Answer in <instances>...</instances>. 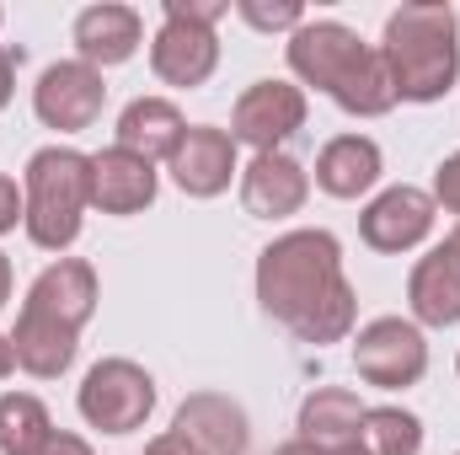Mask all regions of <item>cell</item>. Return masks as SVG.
Instances as JSON below:
<instances>
[{"instance_id":"obj_1","label":"cell","mask_w":460,"mask_h":455,"mask_svg":"<svg viewBox=\"0 0 460 455\" xmlns=\"http://www.w3.org/2000/svg\"><path fill=\"white\" fill-rule=\"evenodd\" d=\"M257 300L300 343H343L358 300L343 279V246L332 230H289L257 257Z\"/></svg>"},{"instance_id":"obj_2","label":"cell","mask_w":460,"mask_h":455,"mask_svg":"<svg viewBox=\"0 0 460 455\" xmlns=\"http://www.w3.org/2000/svg\"><path fill=\"white\" fill-rule=\"evenodd\" d=\"M92 311H97V268L86 257L49 263L32 279V290L22 300V317H16V333H11L16 364L38 380L65 375L75 348H81V327L92 322Z\"/></svg>"},{"instance_id":"obj_3","label":"cell","mask_w":460,"mask_h":455,"mask_svg":"<svg viewBox=\"0 0 460 455\" xmlns=\"http://www.w3.org/2000/svg\"><path fill=\"white\" fill-rule=\"evenodd\" d=\"M289 70L305 86L327 92L353 118H380L402 103L396 81L385 70V54L369 49L343 22H305V27H295L289 32Z\"/></svg>"},{"instance_id":"obj_4","label":"cell","mask_w":460,"mask_h":455,"mask_svg":"<svg viewBox=\"0 0 460 455\" xmlns=\"http://www.w3.org/2000/svg\"><path fill=\"white\" fill-rule=\"evenodd\" d=\"M385 70L402 103H439L460 76V22L439 0H412L385 16Z\"/></svg>"},{"instance_id":"obj_5","label":"cell","mask_w":460,"mask_h":455,"mask_svg":"<svg viewBox=\"0 0 460 455\" xmlns=\"http://www.w3.org/2000/svg\"><path fill=\"white\" fill-rule=\"evenodd\" d=\"M27 215L22 226L32 236V246L43 252H65L81 236V215L92 204V156L70 150V145H49L27 161V193H22Z\"/></svg>"},{"instance_id":"obj_6","label":"cell","mask_w":460,"mask_h":455,"mask_svg":"<svg viewBox=\"0 0 460 455\" xmlns=\"http://www.w3.org/2000/svg\"><path fill=\"white\" fill-rule=\"evenodd\" d=\"M81 418L102 434H134L155 407V380L134 359H102L81 380Z\"/></svg>"},{"instance_id":"obj_7","label":"cell","mask_w":460,"mask_h":455,"mask_svg":"<svg viewBox=\"0 0 460 455\" xmlns=\"http://www.w3.org/2000/svg\"><path fill=\"white\" fill-rule=\"evenodd\" d=\"M353 370L380 386V391H402V386H418L423 370H429V343L418 333V322H402V317H380L369 322L358 343H353Z\"/></svg>"},{"instance_id":"obj_8","label":"cell","mask_w":460,"mask_h":455,"mask_svg":"<svg viewBox=\"0 0 460 455\" xmlns=\"http://www.w3.org/2000/svg\"><path fill=\"white\" fill-rule=\"evenodd\" d=\"M102 103H108V86H102V70H92L86 59H59L38 76L32 86V108L49 129L59 134H81L102 118Z\"/></svg>"},{"instance_id":"obj_9","label":"cell","mask_w":460,"mask_h":455,"mask_svg":"<svg viewBox=\"0 0 460 455\" xmlns=\"http://www.w3.org/2000/svg\"><path fill=\"white\" fill-rule=\"evenodd\" d=\"M305 129V92L289 86V81H257L235 97V113H230V139L235 145H252L257 156L279 150L289 134Z\"/></svg>"},{"instance_id":"obj_10","label":"cell","mask_w":460,"mask_h":455,"mask_svg":"<svg viewBox=\"0 0 460 455\" xmlns=\"http://www.w3.org/2000/svg\"><path fill=\"white\" fill-rule=\"evenodd\" d=\"M172 177L188 199H215L235 177V139L215 123H188L182 145L172 150Z\"/></svg>"},{"instance_id":"obj_11","label":"cell","mask_w":460,"mask_h":455,"mask_svg":"<svg viewBox=\"0 0 460 455\" xmlns=\"http://www.w3.org/2000/svg\"><path fill=\"white\" fill-rule=\"evenodd\" d=\"M311 193V177L295 156L284 150H268V156H252V166L241 172V210L252 220H284V215H300Z\"/></svg>"},{"instance_id":"obj_12","label":"cell","mask_w":460,"mask_h":455,"mask_svg":"<svg viewBox=\"0 0 460 455\" xmlns=\"http://www.w3.org/2000/svg\"><path fill=\"white\" fill-rule=\"evenodd\" d=\"M407 306H412V317L423 327L460 322V226L429 257H418V268L407 279Z\"/></svg>"},{"instance_id":"obj_13","label":"cell","mask_w":460,"mask_h":455,"mask_svg":"<svg viewBox=\"0 0 460 455\" xmlns=\"http://www.w3.org/2000/svg\"><path fill=\"white\" fill-rule=\"evenodd\" d=\"M434 193H423V188H385L364 215H358V230H364V241L375 246V252H407V246H418L429 230H434Z\"/></svg>"},{"instance_id":"obj_14","label":"cell","mask_w":460,"mask_h":455,"mask_svg":"<svg viewBox=\"0 0 460 455\" xmlns=\"http://www.w3.org/2000/svg\"><path fill=\"white\" fill-rule=\"evenodd\" d=\"M220 65V38L215 27H199V22H161L155 43H150V70L166 81V86H204Z\"/></svg>"},{"instance_id":"obj_15","label":"cell","mask_w":460,"mask_h":455,"mask_svg":"<svg viewBox=\"0 0 460 455\" xmlns=\"http://www.w3.org/2000/svg\"><path fill=\"white\" fill-rule=\"evenodd\" d=\"M92 204L102 215H139L155 204V166L128 150H97L92 156Z\"/></svg>"},{"instance_id":"obj_16","label":"cell","mask_w":460,"mask_h":455,"mask_svg":"<svg viewBox=\"0 0 460 455\" xmlns=\"http://www.w3.org/2000/svg\"><path fill=\"white\" fill-rule=\"evenodd\" d=\"M199 455H246V413L220 397V391H199L177 407V424H172Z\"/></svg>"},{"instance_id":"obj_17","label":"cell","mask_w":460,"mask_h":455,"mask_svg":"<svg viewBox=\"0 0 460 455\" xmlns=\"http://www.w3.org/2000/svg\"><path fill=\"white\" fill-rule=\"evenodd\" d=\"M139 32H145V27H139V11H134V5H113V0L86 5V11L75 16V49H81V59H86L92 70L134 59Z\"/></svg>"},{"instance_id":"obj_18","label":"cell","mask_w":460,"mask_h":455,"mask_svg":"<svg viewBox=\"0 0 460 455\" xmlns=\"http://www.w3.org/2000/svg\"><path fill=\"white\" fill-rule=\"evenodd\" d=\"M182 134H188V123L177 113V103H166V97H134L123 108V118H118V150L145 156L150 166L172 161V150L182 145Z\"/></svg>"},{"instance_id":"obj_19","label":"cell","mask_w":460,"mask_h":455,"mask_svg":"<svg viewBox=\"0 0 460 455\" xmlns=\"http://www.w3.org/2000/svg\"><path fill=\"white\" fill-rule=\"evenodd\" d=\"M380 183V145L364 134H338L316 156V188L332 199H358Z\"/></svg>"},{"instance_id":"obj_20","label":"cell","mask_w":460,"mask_h":455,"mask_svg":"<svg viewBox=\"0 0 460 455\" xmlns=\"http://www.w3.org/2000/svg\"><path fill=\"white\" fill-rule=\"evenodd\" d=\"M364 402L343 391V386H322L300 402V440L311 445H353L358 440V424H364Z\"/></svg>"},{"instance_id":"obj_21","label":"cell","mask_w":460,"mask_h":455,"mask_svg":"<svg viewBox=\"0 0 460 455\" xmlns=\"http://www.w3.org/2000/svg\"><path fill=\"white\" fill-rule=\"evenodd\" d=\"M49 434H54V424L38 397H27V391L0 397V455H38Z\"/></svg>"},{"instance_id":"obj_22","label":"cell","mask_w":460,"mask_h":455,"mask_svg":"<svg viewBox=\"0 0 460 455\" xmlns=\"http://www.w3.org/2000/svg\"><path fill=\"white\" fill-rule=\"evenodd\" d=\"M364 455H418L423 451V424L402 407H369L358 424Z\"/></svg>"},{"instance_id":"obj_23","label":"cell","mask_w":460,"mask_h":455,"mask_svg":"<svg viewBox=\"0 0 460 455\" xmlns=\"http://www.w3.org/2000/svg\"><path fill=\"white\" fill-rule=\"evenodd\" d=\"M235 11L252 27H262V32H295V27H305L300 0H235Z\"/></svg>"},{"instance_id":"obj_24","label":"cell","mask_w":460,"mask_h":455,"mask_svg":"<svg viewBox=\"0 0 460 455\" xmlns=\"http://www.w3.org/2000/svg\"><path fill=\"white\" fill-rule=\"evenodd\" d=\"M230 5L226 0H166V16L172 22H199V27H215Z\"/></svg>"},{"instance_id":"obj_25","label":"cell","mask_w":460,"mask_h":455,"mask_svg":"<svg viewBox=\"0 0 460 455\" xmlns=\"http://www.w3.org/2000/svg\"><path fill=\"white\" fill-rule=\"evenodd\" d=\"M434 204H445L450 215H460V150L434 172Z\"/></svg>"},{"instance_id":"obj_26","label":"cell","mask_w":460,"mask_h":455,"mask_svg":"<svg viewBox=\"0 0 460 455\" xmlns=\"http://www.w3.org/2000/svg\"><path fill=\"white\" fill-rule=\"evenodd\" d=\"M22 215H27V204H22L16 183H11V177H0V236H5V230H16Z\"/></svg>"},{"instance_id":"obj_27","label":"cell","mask_w":460,"mask_h":455,"mask_svg":"<svg viewBox=\"0 0 460 455\" xmlns=\"http://www.w3.org/2000/svg\"><path fill=\"white\" fill-rule=\"evenodd\" d=\"M273 455H364V445L353 440V445H311V440H289V445H279Z\"/></svg>"},{"instance_id":"obj_28","label":"cell","mask_w":460,"mask_h":455,"mask_svg":"<svg viewBox=\"0 0 460 455\" xmlns=\"http://www.w3.org/2000/svg\"><path fill=\"white\" fill-rule=\"evenodd\" d=\"M38 455H92V445H86L81 434H59V429H54V434L43 440V451H38Z\"/></svg>"},{"instance_id":"obj_29","label":"cell","mask_w":460,"mask_h":455,"mask_svg":"<svg viewBox=\"0 0 460 455\" xmlns=\"http://www.w3.org/2000/svg\"><path fill=\"white\" fill-rule=\"evenodd\" d=\"M16 59H22V49H5V43H0V108L11 103V81H16Z\"/></svg>"},{"instance_id":"obj_30","label":"cell","mask_w":460,"mask_h":455,"mask_svg":"<svg viewBox=\"0 0 460 455\" xmlns=\"http://www.w3.org/2000/svg\"><path fill=\"white\" fill-rule=\"evenodd\" d=\"M145 455H199V451H193V445H188V440H182V434L172 429V434L150 440V445H145Z\"/></svg>"},{"instance_id":"obj_31","label":"cell","mask_w":460,"mask_h":455,"mask_svg":"<svg viewBox=\"0 0 460 455\" xmlns=\"http://www.w3.org/2000/svg\"><path fill=\"white\" fill-rule=\"evenodd\" d=\"M11 370H16V348H11V338H5V333H0V380H5Z\"/></svg>"},{"instance_id":"obj_32","label":"cell","mask_w":460,"mask_h":455,"mask_svg":"<svg viewBox=\"0 0 460 455\" xmlns=\"http://www.w3.org/2000/svg\"><path fill=\"white\" fill-rule=\"evenodd\" d=\"M5 300H11V257L0 252V306H5Z\"/></svg>"},{"instance_id":"obj_33","label":"cell","mask_w":460,"mask_h":455,"mask_svg":"<svg viewBox=\"0 0 460 455\" xmlns=\"http://www.w3.org/2000/svg\"><path fill=\"white\" fill-rule=\"evenodd\" d=\"M456 370H460V364H456Z\"/></svg>"}]
</instances>
